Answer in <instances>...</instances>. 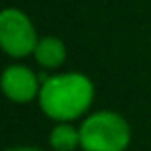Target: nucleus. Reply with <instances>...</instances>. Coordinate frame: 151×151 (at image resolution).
Segmentation results:
<instances>
[{
  "instance_id": "423d86ee",
  "label": "nucleus",
  "mask_w": 151,
  "mask_h": 151,
  "mask_svg": "<svg viewBox=\"0 0 151 151\" xmlns=\"http://www.w3.org/2000/svg\"><path fill=\"white\" fill-rule=\"evenodd\" d=\"M50 147L54 151H77L81 147V130L73 122H55L50 132Z\"/></svg>"
},
{
  "instance_id": "0eeeda50",
  "label": "nucleus",
  "mask_w": 151,
  "mask_h": 151,
  "mask_svg": "<svg viewBox=\"0 0 151 151\" xmlns=\"http://www.w3.org/2000/svg\"><path fill=\"white\" fill-rule=\"evenodd\" d=\"M4 151H42V149H38V147H10Z\"/></svg>"
},
{
  "instance_id": "20e7f679",
  "label": "nucleus",
  "mask_w": 151,
  "mask_h": 151,
  "mask_svg": "<svg viewBox=\"0 0 151 151\" xmlns=\"http://www.w3.org/2000/svg\"><path fill=\"white\" fill-rule=\"evenodd\" d=\"M42 82L31 67L14 63L8 65L2 73V90L6 98L14 103H29L35 98L38 100Z\"/></svg>"
},
{
  "instance_id": "39448f33",
  "label": "nucleus",
  "mask_w": 151,
  "mask_h": 151,
  "mask_svg": "<svg viewBox=\"0 0 151 151\" xmlns=\"http://www.w3.org/2000/svg\"><path fill=\"white\" fill-rule=\"evenodd\" d=\"M35 59L44 69H59L67 59V48L61 38L58 37H42L35 48Z\"/></svg>"
},
{
  "instance_id": "7ed1b4c3",
  "label": "nucleus",
  "mask_w": 151,
  "mask_h": 151,
  "mask_svg": "<svg viewBox=\"0 0 151 151\" xmlns=\"http://www.w3.org/2000/svg\"><path fill=\"white\" fill-rule=\"evenodd\" d=\"M38 35L31 17L23 10L6 8L0 14V46L10 58L21 59L35 54Z\"/></svg>"
},
{
  "instance_id": "f03ea898",
  "label": "nucleus",
  "mask_w": 151,
  "mask_h": 151,
  "mask_svg": "<svg viewBox=\"0 0 151 151\" xmlns=\"http://www.w3.org/2000/svg\"><path fill=\"white\" fill-rule=\"evenodd\" d=\"M82 151H126L132 140L130 124L117 111H96L78 126Z\"/></svg>"
},
{
  "instance_id": "f257e3e1",
  "label": "nucleus",
  "mask_w": 151,
  "mask_h": 151,
  "mask_svg": "<svg viewBox=\"0 0 151 151\" xmlns=\"http://www.w3.org/2000/svg\"><path fill=\"white\" fill-rule=\"evenodd\" d=\"M94 82L82 73H59L42 81L38 105L54 122H73L90 109Z\"/></svg>"
}]
</instances>
